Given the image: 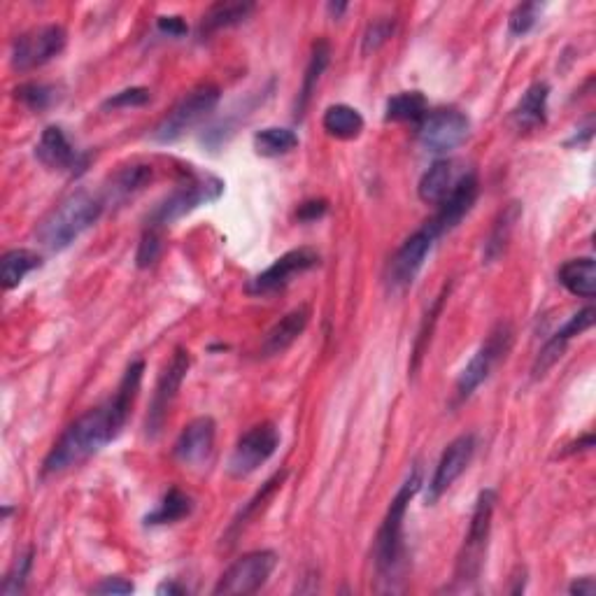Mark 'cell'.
I'll return each instance as SVG.
<instances>
[{
  "label": "cell",
  "mask_w": 596,
  "mask_h": 596,
  "mask_svg": "<svg viewBox=\"0 0 596 596\" xmlns=\"http://www.w3.org/2000/svg\"><path fill=\"white\" fill-rule=\"evenodd\" d=\"M143 373V361H133V364L126 368L115 396H112L110 401H105L103 406L87 410V413L77 417V420L63 431L59 441L54 443V447L47 454L45 468H42L45 475H56L68 471V468L73 466H80L89 457L101 452L105 445L115 441L126 420H129L131 406L133 401H136L140 382H143Z\"/></svg>",
  "instance_id": "obj_1"
},
{
  "label": "cell",
  "mask_w": 596,
  "mask_h": 596,
  "mask_svg": "<svg viewBox=\"0 0 596 596\" xmlns=\"http://www.w3.org/2000/svg\"><path fill=\"white\" fill-rule=\"evenodd\" d=\"M105 201L89 191H75L56 205L35 229L40 245L52 252H61L75 243L84 231H89L103 215Z\"/></svg>",
  "instance_id": "obj_2"
},
{
  "label": "cell",
  "mask_w": 596,
  "mask_h": 596,
  "mask_svg": "<svg viewBox=\"0 0 596 596\" xmlns=\"http://www.w3.org/2000/svg\"><path fill=\"white\" fill-rule=\"evenodd\" d=\"M422 487V475L420 468H415L413 473L408 475V480L403 482L399 492L389 503L385 520H382L378 536H375V569L382 578L392 580L396 573H399L403 564V555H406V543H403V522H406V513L410 501L415 499V494L420 492Z\"/></svg>",
  "instance_id": "obj_3"
},
{
  "label": "cell",
  "mask_w": 596,
  "mask_h": 596,
  "mask_svg": "<svg viewBox=\"0 0 596 596\" xmlns=\"http://www.w3.org/2000/svg\"><path fill=\"white\" fill-rule=\"evenodd\" d=\"M224 194V182L215 175H191L187 182H182L180 187H175L163 201L156 205L152 215H149V224L166 229L177 219H182L189 212H194L201 205H208L217 201Z\"/></svg>",
  "instance_id": "obj_4"
},
{
  "label": "cell",
  "mask_w": 596,
  "mask_h": 596,
  "mask_svg": "<svg viewBox=\"0 0 596 596\" xmlns=\"http://www.w3.org/2000/svg\"><path fill=\"white\" fill-rule=\"evenodd\" d=\"M219 98H222V91H219L217 84H201V87L191 89L189 94L156 124V129L152 131V140L161 145L180 140L184 133H189L194 126L201 124L203 119L217 108Z\"/></svg>",
  "instance_id": "obj_5"
},
{
  "label": "cell",
  "mask_w": 596,
  "mask_h": 596,
  "mask_svg": "<svg viewBox=\"0 0 596 596\" xmlns=\"http://www.w3.org/2000/svg\"><path fill=\"white\" fill-rule=\"evenodd\" d=\"M494 508H496L494 489L480 492L471 515V524H468L464 548H461L457 559V573H454V578H457L459 583H471V580L480 576L482 564H485V555H487L489 534H492Z\"/></svg>",
  "instance_id": "obj_6"
},
{
  "label": "cell",
  "mask_w": 596,
  "mask_h": 596,
  "mask_svg": "<svg viewBox=\"0 0 596 596\" xmlns=\"http://www.w3.org/2000/svg\"><path fill=\"white\" fill-rule=\"evenodd\" d=\"M275 566H278V555L273 550L247 552L222 573L212 594L245 596L259 592L268 583V578L273 576Z\"/></svg>",
  "instance_id": "obj_7"
},
{
  "label": "cell",
  "mask_w": 596,
  "mask_h": 596,
  "mask_svg": "<svg viewBox=\"0 0 596 596\" xmlns=\"http://www.w3.org/2000/svg\"><path fill=\"white\" fill-rule=\"evenodd\" d=\"M513 326L508 322H501L494 326V331L489 333L485 343L480 345V350L473 354L471 361L464 366V371H461L459 380H457V399L464 401L471 396L475 389H478L482 382H485L489 375H492L494 366L499 364V361L506 357L510 352V347H513Z\"/></svg>",
  "instance_id": "obj_8"
},
{
  "label": "cell",
  "mask_w": 596,
  "mask_h": 596,
  "mask_svg": "<svg viewBox=\"0 0 596 596\" xmlns=\"http://www.w3.org/2000/svg\"><path fill=\"white\" fill-rule=\"evenodd\" d=\"M68 33L59 24H45L21 33L12 45V68L19 73L54 61L66 49Z\"/></svg>",
  "instance_id": "obj_9"
},
{
  "label": "cell",
  "mask_w": 596,
  "mask_h": 596,
  "mask_svg": "<svg viewBox=\"0 0 596 596\" xmlns=\"http://www.w3.org/2000/svg\"><path fill=\"white\" fill-rule=\"evenodd\" d=\"M280 447V431L273 422H261L257 427H252L247 434L240 436V441L233 447L229 457V471L231 478H247L257 471L259 466H264L268 459L278 452Z\"/></svg>",
  "instance_id": "obj_10"
},
{
  "label": "cell",
  "mask_w": 596,
  "mask_h": 596,
  "mask_svg": "<svg viewBox=\"0 0 596 596\" xmlns=\"http://www.w3.org/2000/svg\"><path fill=\"white\" fill-rule=\"evenodd\" d=\"M468 131H471V119L457 108H438L424 115L417 124V136L424 149L434 154H447L466 143Z\"/></svg>",
  "instance_id": "obj_11"
},
{
  "label": "cell",
  "mask_w": 596,
  "mask_h": 596,
  "mask_svg": "<svg viewBox=\"0 0 596 596\" xmlns=\"http://www.w3.org/2000/svg\"><path fill=\"white\" fill-rule=\"evenodd\" d=\"M191 366V357L184 347H177L173 352V357L163 368L159 380H156L154 394H152V403H149V413H147V436L154 438L159 436V431L163 429V422H166L168 410L173 406L177 392H180L184 378H187Z\"/></svg>",
  "instance_id": "obj_12"
},
{
  "label": "cell",
  "mask_w": 596,
  "mask_h": 596,
  "mask_svg": "<svg viewBox=\"0 0 596 596\" xmlns=\"http://www.w3.org/2000/svg\"><path fill=\"white\" fill-rule=\"evenodd\" d=\"M436 240L438 238L427 229V224H424L420 231H415L413 236L396 250L392 261H389L387 271V285L392 292H406V289L413 285Z\"/></svg>",
  "instance_id": "obj_13"
},
{
  "label": "cell",
  "mask_w": 596,
  "mask_h": 596,
  "mask_svg": "<svg viewBox=\"0 0 596 596\" xmlns=\"http://www.w3.org/2000/svg\"><path fill=\"white\" fill-rule=\"evenodd\" d=\"M315 266H319V254L312 250V247H298V250L282 254V257L275 259L264 273H259L257 278L247 285V292L252 296L275 294L280 292V289H285L296 275L308 273Z\"/></svg>",
  "instance_id": "obj_14"
},
{
  "label": "cell",
  "mask_w": 596,
  "mask_h": 596,
  "mask_svg": "<svg viewBox=\"0 0 596 596\" xmlns=\"http://www.w3.org/2000/svg\"><path fill=\"white\" fill-rule=\"evenodd\" d=\"M478 194H480L478 175L468 173L464 177H459V180L452 184L450 194L438 203V212L427 222V229L434 233L436 238L450 233L454 226H457L461 219L471 212L475 201H478Z\"/></svg>",
  "instance_id": "obj_15"
},
{
  "label": "cell",
  "mask_w": 596,
  "mask_h": 596,
  "mask_svg": "<svg viewBox=\"0 0 596 596\" xmlns=\"http://www.w3.org/2000/svg\"><path fill=\"white\" fill-rule=\"evenodd\" d=\"M475 454V436L473 434H464L445 447V452L441 454V461H438L434 478L429 482L427 489V503L434 506V503L441 499V496L450 489L454 482L461 478V473L466 471L468 464L473 461Z\"/></svg>",
  "instance_id": "obj_16"
},
{
  "label": "cell",
  "mask_w": 596,
  "mask_h": 596,
  "mask_svg": "<svg viewBox=\"0 0 596 596\" xmlns=\"http://www.w3.org/2000/svg\"><path fill=\"white\" fill-rule=\"evenodd\" d=\"M35 156H38L42 166L70 175L84 173L89 163V156L73 147L61 126H47V129L42 131L38 145H35Z\"/></svg>",
  "instance_id": "obj_17"
},
{
  "label": "cell",
  "mask_w": 596,
  "mask_h": 596,
  "mask_svg": "<svg viewBox=\"0 0 596 596\" xmlns=\"http://www.w3.org/2000/svg\"><path fill=\"white\" fill-rule=\"evenodd\" d=\"M594 317H596L594 308H585V310L576 312V315H573L569 322H566L562 329H559L555 336H552L548 343L543 345V350L538 352V357L534 361V368H531V373H534V380L543 378V375L548 373L550 368L564 357L566 347H569V343L573 338L580 336V333H585L587 329H592Z\"/></svg>",
  "instance_id": "obj_18"
},
{
  "label": "cell",
  "mask_w": 596,
  "mask_h": 596,
  "mask_svg": "<svg viewBox=\"0 0 596 596\" xmlns=\"http://www.w3.org/2000/svg\"><path fill=\"white\" fill-rule=\"evenodd\" d=\"M217 436V424L212 417H196L182 429L175 441V459L184 466H198L212 454Z\"/></svg>",
  "instance_id": "obj_19"
},
{
  "label": "cell",
  "mask_w": 596,
  "mask_h": 596,
  "mask_svg": "<svg viewBox=\"0 0 596 596\" xmlns=\"http://www.w3.org/2000/svg\"><path fill=\"white\" fill-rule=\"evenodd\" d=\"M310 315H312L310 305H298V308H294L292 312H287L278 324L271 326V331H268L264 340H261V350H259L261 357L271 359L285 354L289 347L303 336L305 329H308Z\"/></svg>",
  "instance_id": "obj_20"
},
{
  "label": "cell",
  "mask_w": 596,
  "mask_h": 596,
  "mask_svg": "<svg viewBox=\"0 0 596 596\" xmlns=\"http://www.w3.org/2000/svg\"><path fill=\"white\" fill-rule=\"evenodd\" d=\"M548 101H550L548 84L545 82L531 84L513 110V122L517 129L536 131L538 126L548 122Z\"/></svg>",
  "instance_id": "obj_21"
},
{
  "label": "cell",
  "mask_w": 596,
  "mask_h": 596,
  "mask_svg": "<svg viewBox=\"0 0 596 596\" xmlns=\"http://www.w3.org/2000/svg\"><path fill=\"white\" fill-rule=\"evenodd\" d=\"M559 282L566 292L578 298H594L596 296V264L592 257L571 259L559 268Z\"/></svg>",
  "instance_id": "obj_22"
},
{
  "label": "cell",
  "mask_w": 596,
  "mask_h": 596,
  "mask_svg": "<svg viewBox=\"0 0 596 596\" xmlns=\"http://www.w3.org/2000/svg\"><path fill=\"white\" fill-rule=\"evenodd\" d=\"M520 217H522V205L517 201L508 203L506 208L496 215L492 231H489V236L485 240V264H494V261L506 252L510 236H513L515 224L520 222Z\"/></svg>",
  "instance_id": "obj_23"
},
{
  "label": "cell",
  "mask_w": 596,
  "mask_h": 596,
  "mask_svg": "<svg viewBox=\"0 0 596 596\" xmlns=\"http://www.w3.org/2000/svg\"><path fill=\"white\" fill-rule=\"evenodd\" d=\"M329 63H331V45L326 40H317L315 45H312L308 68H305L303 87H301V91H298V101H296V117L298 119L305 115V108H308L312 91L317 89V84H319V80H322L324 70L329 68Z\"/></svg>",
  "instance_id": "obj_24"
},
{
  "label": "cell",
  "mask_w": 596,
  "mask_h": 596,
  "mask_svg": "<svg viewBox=\"0 0 596 596\" xmlns=\"http://www.w3.org/2000/svg\"><path fill=\"white\" fill-rule=\"evenodd\" d=\"M322 126L331 138L354 140L361 136V131H364V117H361V112L357 108H352V105L336 103L331 105V108H326L322 117Z\"/></svg>",
  "instance_id": "obj_25"
},
{
  "label": "cell",
  "mask_w": 596,
  "mask_h": 596,
  "mask_svg": "<svg viewBox=\"0 0 596 596\" xmlns=\"http://www.w3.org/2000/svg\"><path fill=\"white\" fill-rule=\"evenodd\" d=\"M154 170L147 163H131V166L119 168L108 182V198L110 201H124L138 191H143L152 182Z\"/></svg>",
  "instance_id": "obj_26"
},
{
  "label": "cell",
  "mask_w": 596,
  "mask_h": 596,
  "mask_svg": "<svg viewBox=\"0 0 596 596\" xmlns=\"http://www.w3.org/2000/svg\"><path fill=\"white\" fill-rule=\"evenodd\" d=\"M254 12V3H243V0H231V3H217L203 14L201 35H210L222 28H231L243 24V21Z\"/></svg>",
  "instance_id": "obj_27"
},
{
  "label": "cell",
  "mask_w": 596,
  "mask_h": 596,
  "mask_svg": "<svg viewBox=\"0 0 596 596\" xmlns=\"http://www.w3.org/2000/svg\"><path fill=\"white\" fill-rule=\"evenodd\" d=\"M42 259L38 252L33 250H10L0 259V280H3V289L19 287L28 273H33L35 268H40Z\"/></svg>",
  "instance_id": "obj_28"
},
{
  "label": "cell",
  "mask_w": 596,
  "mask_h": 596,
  "mask_svg": "<svg viewBox=\"0 0 596 596\" xmlns=\"http://www.w3.org/2000/svg\"><path fill=\"white\" fill-rule=\"evenodd\" d=\"M427 98L422 91H401L387 101L385 119L387 122H415L420 124L427 115Z\"/></svg>",
  "instance_id": "obj_29"
},
{
  "label": "cell",
  "mask_w": 596,
  "mask_h": 596,
  "mask_svg": "<svg viewBox=\"0 0 596 596\" xmlns=\"http://www.w3.org/2000/svg\"><path fill=\"white\" fill-rule=\"evenodd\" d=\"M285 480H287V471H280V473H275V475H273V478H268V480L264 482V487H261V489H259V492L252 496V501H250V503H247V506H245L243 510H240V515L236 517V520H233V522H231V527H229V531H226V541H229V543H233V538H236V536L240 534V531H243V529H245V524H247V522H250V520H252V517H254V515H257V513H259V510H261V508H264L268 501H271V499H273V494H275V492H278V489H282V485H285Z\"/></svg>",
  "instance_id": "obj_30"
},
{
  "label": "cell",
  "mask_w": 596,
  "mask_h": 596,
  "mask_svg": "<svg viewBox=\"0 0 596 596\" xmlns=\"http://www.w3.org/2000/svg\"><path fill=\"white\" fill-rule=\"evenodd\" d=\"M450 189H452V163L441 159L422 175L417 194H420L424 203L438 205L447 194H450Z\"/></svg>",
  "instance_id": "obj_31"
},
{
  "label": "cell",
  "mask_w": 596,
  "mask_h": 596,
  "mask_svg": "<svg viewBox=\"0 0 596 596\" xmlns=\"http://www.w3.org/2000/svg\"><path fill=\"white\" fill-rule=\"evenodd\" d=\"M298 147V136L292 129H282V126H268L254 133V149L259 156L275 159V156H285L294 152Z\"/></svg>",
  "instance_id": "obj_32"
},
{
  "label": "cell",
  "mask_w": 596,
  "mask_h": 596,
  "mask_svg": "<svg viewBox=\"0 0 596 596\" xmlns=\"http://www.w3.org/2000/svg\"><path fill=\"white\" fill-rule=\"evenodd\" d=\"M191 510H194V501H191L189 494H184L182 489H168V494L163 496L159 506L156 510H152L145 517L147 524H173V522H180L184 517L191 515Z\"/></svg>",
  "instance_id": "obj_33"
},
{
  "label": "cell",
  "mask_w": 596,
  "mask_h": 596,
  "mask_svg": "<svg viewBox=\"0 0 596 596\" xmlns=\"http://www.w3.org/2000/svg\"><path fill=\"white\" fill-rule=\"evenodd\" d=\"M14 98L24 103L28 110L42 112L56 101V89L49 87V84L28 82V84H21V87L14 89Z\"/></svg>",
  "instance_id": "obj_34"
},
{
  "label": "cell",
  "mask_w": 596,
  "mask_h": 596,
  "mask_svg": "<svg viewBox=\"0 0 596 596\" xmlns=\"http://www.w3.org/2000/svg\"><path fill=\"white\" fill-rule=\"evenodd\" d=\"M161 252H163V229H159V226L147 224L143 238H140L138 254H136L138 268L154 266L156 261H159Z\"/></svg>",
  "instance_id": "obj_35"
},
{
  "label": "cell",
  "mask_w": 596,
  "mask_h": 596,
  "mask_svg": "<svg viewBox=\"0 0 596 596\" xmlns=\"http://www.w3.org/2000/svg\"><path fill=\"white\" fill-rule=\"evenodd\" d=\"M396 31V21L394 17H380L375 19L371 26L366 28L364 33V42H361V52L364 54H371V52H378L382 45H387L389 38H392Z\"/></svg>",
  "instance_id": "obj_36"
},
{
  "label": "cell",
  "mask_w": 596,
  "mask_h": 596,
  "mask_svg": "<svg viewBox=\"0 0 596 596\" xmlns=\"http://www.w3.org/2000/svg\"><path fill=\"white\" fill-rule=\"evenodd\" d=\"M541 10H543V5H538V3L517 5L508 17V31L513 35H527L531 28L536 26Z\"/></svg>",
  "instance_id": "obj_37"
},
{
  "label": "cell",
  "mask_w": 596,
  "mask_h": 596,
  "mask_svg": "<svg viewBox=\"0 0 596 596\" xmlns=\"http://www.w3.org/2000/svg\"><path fill=\"white\" fill-rule=\"evenodd\" d=\"M31 564H33V550H28L26 555L19 557V562L12 566V571L7 573L3 585H0V592H3L5 596H14V594L24 592L28 571H31Z\"/></svg>",
  "instance_id": "obj_38"
},
{
  "label": "cell",
  "mask_w": 596,
  "mask_h": 596,
  "mask_svg": "<svg viewBox=\"0 0 596 596\" xmlns=\"http://www.w3.org/2000/svg\"><path fill=\"white\" fill-rule=\"evenodd\" d=\"M149 89L145 87H131V89H124L119 91V94L110 96L108 101L103 103V110H126V108H143V105L149 103Z\"/></svg>",
  "instance_id": "obj_39"
},
{
  "label": "cell",
  "mask_w": 596,
  "mask_h": 596,
  "mask_svg": "<svg viewBox=\"0 0 596 596\" xmlns=\"http://www.w3.org/2000/svg\"><path fill=\"white\" fill-rule=\"evenodd\" d=\"M326 210H329V203L324 198H315V201H305L298 205L296 219L298 222H317V219L326 215Z\"/></svg>",
  "instance_id": "obj_40"
},
{
  "label": "cell",
  "mask_w": 596,
  "mask_h": 596,
  "mask_svg": "<svg viewBox=\"0 0 596 596\" xmlns=\"http://www.w3.org/2000/svg\"><path fill=\"white\" fill-rule=\"evenodd\" d=\"M133 592V583L126 578H105L103 583L94 587V594H105V596H124Z\"/></svg>",
  "instance_id": "obj_41"
},
{
  "label": "cell",
  "mask_w": 596,
  "mask_h": 596,
  "mask_svg": "<svg viewBox=\"0 0 596 596\" xmlns=\"http://www.w3.org/2000/svg\"><path fill=\"white\" fill-rule=\"evenodd\" d=\"M159 31L166 35H173V38H180V35L187 33V24H184L182 17H159Z\"/></svg>",
  "instance_id": "obj_42"
},
{
  "label": "cell",
  "mask_w": 596,
  "mask_h": 596,
  "mask_svg": "<svg viewBox=\"0 0 596 596\" xmlns=\"http://www.w3.org/2000/svg\"><path fill=\"white\" fill-rule=\"evenodd\" d=\"M569 592H571L573 596H594V592H596L594 578H590V576L578 578L576 583H573V585L569 587Z\"/></svg>",
  "instance_id": "obj_43"
},
{
  "label": "cell",
  "mask_w": 596,
  "mask_h": 596,
  "mask_svg": "<svg viewBox=\"0 0 596 596\" xmlns=\"http://www.w3.org/2000/svg\"><path fill=\"white\" fill-rule=\"evenodd\" d=\"M187 592H189L187 587L177 585L175 580H166V583H161L159 587H156V594H159V596H163V594H168V596H182V594H187Z\"/></svg>",
  "instance_id": "obj_44"
},
{
  "label": "cell",
  "mask_w": 596,
  "mask_h": 596,
  "mask_svg": "<svg viewBox=\"0 0 596 596\" xmlns=\"http://www.w3.org/2000/svg\"><path fill=\"white\" fill-rule=\"evenodd\" d=\"M326 10H329V14L333 19H340V14L347 10V3H329V5H326Z\"/></svg>",
  "instance_id": "obj_45"
}]
</instances>
